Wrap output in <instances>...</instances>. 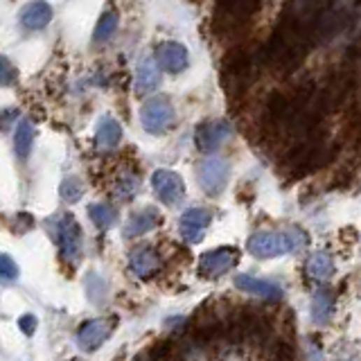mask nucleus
Returning a JSON list of instances; mask_svg holds the SVG:
<instances>
[{"label": "nucleus", "mask_w": 361, "mask_h": 361, "mask_svg": "<svg viewBox=\"0 0 361 361\" xmlns=\"http://www.w3.org/2000/svg\"><path fill=\"white\" fill-rule=\"evenodd\" d=\"M246 248L250 255L269 260L296 250L298 239L294 237V233H283V230H260V233H253L248 237Z\"/></svg>", "instance_id": "obj_1"}, {"label": "nucleus", "mask_w": 361, "mask_h": 361, "mask_svg": "<svg viewBox=\"0 0 361 361\" xmlns=\"http://www.w3.org/2000/svg\"><path fill=\"white\" fill-rule=\"evenodd\" d=\"M140 125L147 134H165L174 125V106L165 95L149 97L140 108Z\"/></svg>", "instance_id": "obj_2"}, {"label": "nucleus", "mask_w": 361, "mask_h": 361, "mask_svg": "<svg viewBox=\"0 0 361 361\" xmlns=\"http://www.w3.org/2000/svg\"><path fill=\"white\" fill-rule=\"evenodd\" d=\"M57 244L62 248V255L68 262L77 264L82 257V228H79L77 219L73 215H64L55 226Z\"/></svg>", "instance_id": "obj_3"}, {"label": "nucleus", "mask_w": 361, "mask_h": 361, "mask_svg": "<svg viewBox=\"0 0 361 361\" xmlns=\"http://www.w3.org/2000/svg\"><path fill=\"white\" fill-rule=\"evenodd\" d=\"M197 176H199V183L204 187V192L210 197H217L219 192H224V187L228 183L230 167L224 158L210 156V158L201 160V165L197 169Z\"/></svg>", "instance_id": "obj_4"}, {"label": "nucleus", "mask_w": 361, "mask_h": 361, "mask_svg": "<svg viewBox=\"0 0 361 361\" xmlns=\"http://www.w3.org/2000/svg\"><path fill=\"white\" fill-rule=\"evenodd\" d=\"M239 260L237 248L233 246H222L215 250H208L201 255V262H199V274L204 278H219L224 276L226 271H230Z\"/></svg>", "instance_id": "obj_5"}, {"label": "nucleus", "mask_w": 361, "mask_h": 361, "mask_svg": "<svg viewBox=\"0 0 361 361\" xmlns=\"http://www.w3.org/2000/svg\"><path fill=\"white\" fill-rule=\"evenodd\" d=\"M152 185L156 197L163 201L165 206H174L178 204L185 194V183L176 172H169V169H158L152 176Z\"/></svg>", "instance_id": "obj_6"}, {"label": "nucleus", "mask_w": 361, "mask_h": 361, "mask_svg": "<svg viewBox=\"0 0 361 361\" xmlns=\"http://www.w3.org/2000/svg\"><path fill=\"white\" fill-rule=\"evenodd\" d=\"M111 334H113V318H93L82 323V327L77 330V344L82 350L93 353Z\"/></svg>", "instance_id": "obj_7"}, {"label": "nucleus", "mask_w": 361, "mask_h": 361, "mask_svg": "<svg viewBox=\"0 0 361 361\" xmlns=\"http://www.w3.org/2000/svg\"><path fill=\"white\" fill-rule=\"evenodd\" d=\"M210 222H213V215H210L206 208H190V210H185V213L180 215V224H178L180 237H183L187 244L201 242L208 226H210Z\"/></svg>", "instance_id": "obj_8"}, {"label": "nucleus", "mask_w": 361, "mask_h": 361, "mask_svg": "<svg viewBox=\"0 0 361 361\" xmlns=\"http://www.w3.org/2000/svg\"><path fill=\"white\" fill-rule=\"evenodd\" d=\"M154 62L158 64V68H163L165 73L169 75H178L183 73L190 64V55L183 43L178 41H163L156 48V59Z\"/></svg>", "instance_id": "obj_9"}, {"label": "nucleus", "mask_w": 361, "mask_h": 361, "mask_svg": "<svg viewBox=\"0 0 361 361\" xmlns=\"http://www.w3.org/2000/svg\"><path fill=\"white\" fill-rule=\"evenodd\" d=\"M228 136H230V125L226 120H210V122H204L197 127L194 143L204 154H210L222 147Z\"/></svg>", "instance_id": "obj_10"}, {"label": "nucleus", "mask_w": 361, "mask_h": 361, "mask_svg": "<svg viewBox=\"0 0 361 361\" xmlns=\"http://www.w3.org/2000/svg\"><path fill=\"white\" fill-rule=\"evenodd\" d=\"M160 222H163V217H160V213H158L156 208H143V210H138V213H134L125 222L122 235L127 239L140 237V235L149 233V230H154L156 226H160Z\"/></svg>", "instance_id": "obj_11"}, {"label": "nucleus", "mask_w": 361, "mask_h": 361, "mask_svg": "<svg viewBox=\"0 0 361 361\" xmlns=\"http://www.w3.org/2000/svg\"><path fill=\"white\" fill-rule=\"evenodd\" d=\"M50 21H52V7L45 0H34V3H27L21 9V25L29 29V32L48 27Z\"/></svg>", "instance_id": "obj_12"}, {"label": "nucleus", "mask_w": 361, "mask_h": 361, "mask_svg": "<svg viewBox=\"0 0 361 361\" xmlns=\"http://www.w3.org/2000/svg\"><path fill=\"white\" fill-rule=\"evenodd\" d=\"M235 287L242 289V292H246V294H255V296L267 298V300L283 298V289H280L278 285L269 283V280H260L255 276H246V274L235 276Z\"/></svg>", "instance_id": "obj_13"}, {"label": "nucleus", "mask_w": 361, "mask_h": 361, "mask_svg": "<svg viewBox=\"0 0 361 361\" xmlns=\"http://www.w3.org/2000/svg\"><path fill=\"white\" fill-rule=\"evenodd\" d=\"M129 267L138 278H152L160 267V260L152 246H138L129 255Z\"/></svg>", "instance_id": "obj_14"}, {"label": "nucleus", "mask_w": 361, "mask_h": 361, "mask_svg": "<svg viewBox=\"0 0 361 361\" xmlns=\"http://www.w3.org/2000/svg\"><path fill=\"white\" fill-rule=\"evenodd\" d=\"M160 84V68L152 57L143 59L136 68V90L138 95H149L154 93Z\"/></svg>", "instance_id": "obj_15"}, {"label": "nucleus", "mask_w": 361, "mask_h": 361, "mask_svg": "<svg viewBox=\"0 0 361 361\" xmlns=\"http://www.w3.org/2000/svg\"><path fill=\"white\" fill-rule=\"evenodd\" d=\"M120 140H122V127L115 118L111 115H104L102 120L97 122V129H95V143L99 149H113L120 145Z\"/></svg>", "instance_id": "obj_16"}, {"label": "nucleus", "mask_w": 361, "mask_h": 361, "mask_svg": "<svg viewBox=\"0 0 361 361\" xmlns=\"http://www.w3.org/2000/svg\"><path fill=\"white\" fill-rule=\"evenodd\" d=\"M332 312H334V296L332 292H327V289H318L312 298V318L314 323L318 325H325L330 318H332Z\"/></svg>", "instance_id": "obj_17"}, {"label": "nucleus", "mask_w": 361, "mask_h": 361, "mask_svg": "<svg viewBox=\"0 0 361 361\" xmlns=\"http://www.w3.org/2000/svg\"><path fill=\"white\" fill-rule=\"evenodd\" d=\"M307 274L314 280H330L334 276V260L325 250H318L307 260Z\"/></svg>", "instance_id": "obj_18"}, {"label": "nucleus", "mask_w": 361, "mask_h": 361, "mask_svg": "<svg viewBox=\"0 0 361 361\" xmlns=\"http://www.w3.org/2000/svg\"><path fill=\"white\" fill-rule=\"evenodd\" d=\"M32 145H34V127L29 120H21L14 132V149L16 154L25 158L29 152H32Z\"/></svg>", "instance_id": "obj_19"}, {"label": "nucleus", "mask_w": 361, "mask_h": 361, "mask_svg": "<svg viewBox=\"0 0 361 361\" xmlns=\"http://www.w3.org/2000/svg\"><path fill=\"white\" fill-rule=\"evenodd\" d=\"M86 296L90 303H95V305H102L104 300L108 298V285H106V280L102 276H97L95 271H90V274L86 276Z\"/></svg>", "instance_id": "obj_20"}, {"label": "nucleus", "mask_w": 361, "mask_h": 361, "mask_svg": "<svg viewBox=\"0 0 361 361\" xmlns=\"http://www.w3.org/2000/svg\"><path fill=\"white\" fill-rule=\"evenodd\" d=\"M88 215H90V222H93L97 228H111L118 222V210L108 204H95L88 208Z\"/></svg>", "instance_id": "obj_21"}, {"label": "nucleus", "mask_w": 361, "mask_h": 361, "mask_svg": "<svg viewBox=\"0 0 361 361\" xmlns=\"http://www.w3.org/2000/svg\"><path fill=\"white\" fill-rule=\"evenodd\" d=\"M118 29V14L115 12H104L99 16V21L95 25V32H93V41L95 43H104L108 38L113 36V32Z\"/></svg>", "instance_id": "obj_22"}, {"label": "nucleus", "mask_w": 361, "mask_h": 361, "mask_svg": "<svg viewBox=\"0 0 361 361\" xmlns=\"http://www.w3.org/2000/svg\"><path fill=\"white\" fill-rule=\"evenodd\" d=\"M59 194H62V199H64V201H68V204L79 201V199H82V194H84L82 180H79L77 176H68V178H64L62 187H59Z\"/></svg>", "instance_id": "obj_23"}, {"label": "nucleus", "mask_w": 361, "mask_h": 361, "mask_svg": "<svg viewBox=\"0 0 361 361\" xmlns=\"http://www.w3.org/2000/svg\"><path fill=\"white\" fill-rule=\"evenodd\" d=\"M16 278H18V264L7 253H0V280L14 283Z\"/></svg>", "instance_id": "obj_24"}, {"label": "nucleus", "mask_w": 361, "mask_h": 361, "mask_svg": "<svg viewBox=\"0 0 361 361\" xmlns=\"http://www.w3.org/2000/svg\"><path fill=\"white\" fill-rule=\"evenodd\" d=\"M16 82V68L7 57L0 55V86H12Z\"/></svg>", "instance_id": "obj_25"}, {"label": "nucleus", "mask_w": 361, "mask_h": 361, "mask_svg": "<svg viewBox=\"0 0 361 361\" xmlns=\"http://www.w3.org/2000/svg\"><path fill=\"white\" fill-rule=\"evenodd\" d=\"M138 190V178L136 176H129V178H125L122 183H120V190H118V194L122 197V199H127V197H132L134 192Z\"/></svg>", "instance_id": "obj_26"}, {"label": "nucleus", "mask_w": 361, "mask_h": 361, "mask_svg": "<svg viewBox=\"0 0 361 361\" xmlns=\"http://www.w3.org/2000/svg\"><path fill=\"white\" fill-rule=\"evenodd\" d=\"M18 327L23 330V334L32 337V334L36 332V318H34L32 314H25V316L18 318Z\"/></svg>", "instance_id": "obj_27"}, {"label": "nucleus", "mask_w": 361, "mask_h": 361, "mask_svg": "<svg viewBox=\"0 0 361 361\" xmlns=\"http://www.w3.org/2000/svg\"><path fill=\"white\" fill-rule=\"evenodd\" d=\"M73 361H79V359H73Z\"/></svg>", "instance_id": "obj_28"}]
</instances>
